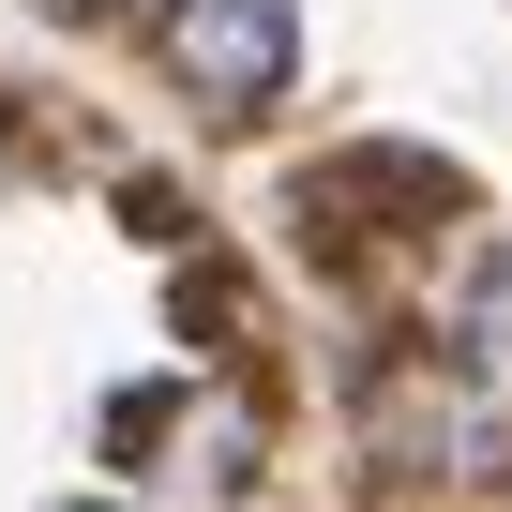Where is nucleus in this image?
<instances>
[{"instance_id": "1", "label": "nucleus", "mask_w": 512, "mask_h": 512, "mask_svg": "<svg viewBox=\"0 0 512 512\" xmlns=\"http://www.w3.org/2000/svg\"><path fill=\"white\" fill-rule=\"evenodd\" d=\"M151 46H166L181 106L241 121V106L287 91V61H302V0H151Z\"/></svg>"}]
</instances>
